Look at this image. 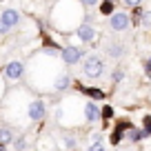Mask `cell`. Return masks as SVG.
I'll list each match as a JSON object with an SVG mask.
<instances>
[{
  "label": "cell",
  "mask_w": 151,
  "mask_h": 151,
  "mask_svg": "<svg viewBox=\"0 0 151 151\" xmlns=\"http://www.w3.org/2000/svg\"><path fill=\"white\" fill-rule=\"evenodd\" d=\"M82 71H85V76H89V78H100L102 76V71H104V62H102V58H98V56H89V58H85V65H82Z\"/></svg>",
  "instance_id": "cell-1"
},
{
  "label": "cell",
  "mask_w": 151,
  "mask_h": 151,
  "mask_svg": "<svg viewBox=\"0 0 151 151\" xmlns=\"http://www.w3.org/2000/svg\"><path fill=\"white\" fill-rule=\"evenodd\" d=\"M109 24H111L113 31H124V29L131 24V18H129V14H124V11H113V14L109 16Z\"/></svg>",
  "instance_id": "cell-2"
},
{
  "label": "cell",
  "mask_w": 151,
  "mask_h": 151,
  "mask_svg": "<svg viewBox=\"0 0 151 151\" xmlns=\"http://www.w3.org/2000/svg\"><path fill=\"white\" fill-rule=\"evenodd\" d=\"M22 73H24V65L20 60H11V62H7V67H5V76L9 78V80H20L22 78Z\"/></svg>",
  "instance_id": "cell-3"
},
{
  "label": "cell",
  "mask_w": 151,
  "mask_h": 151,
  "mask_svg": "<svg viewBox=\"0 0 151 151\" xmlns=\"http://www.w3.org/2000/svg\"><path fill=\"white\" fill-rule=\"evenodd\" d=\"M82 56H85V51L78 49V47H67V49H62V53H60V58L67 62V65H76V62H80Z\"/></svg>",
  "instance_id": "cell-4"
},
{
  "label": "cell",
  "mask_w": 151,
  "mask_h": 151,
  "mask_svg": "<svg viewBox=\"0 0 151 151\" xmlns=\"http://www.w3.org/2000/svg\"><path fill=\"white\" fill-rule=\"evenodd\" d=\"M0 22L5 24V27L14 29L16 24L20 22V11H16V9H5L2 14H0Z\"/></svg>",
  "instance_id": "cell-5"
},
{
  "label": "cell",
  "mask_w": 151,
  "mask_h": 151,
  "mask_svg": "<svg viewBox=\"0 0 151 151\" xmlns=\"http://www.w3.org/2000/svg\"><path fill=\"white\" fill-rule=\"evenodd\" d=\"M29 118L36 120V122L45 118V102L42 100H33V102L29 104Z\"/></svg>",
  "instance_id": "cell-6"
},
{
  "label": "cell",
  "mask_w": 151,
  "mask_h": 151,
  "mask_svg": "<svg viewBox=\"0 0 151 151\" xmlns=\"http://www.w3.org/2000/svg\"><path fill=\"white\" fill-rule=\"evenodd\" d=\"M85 118H87V122H98L100 120V109H98V104H96L93 100H89V102L85 104Z\"/></svg>",
  "instance_id": "cell-7"
},
{
  "label": "cell",
  "mask_w": 151,
  "mask_h": 151,
  "mask_svg": "<svg viewBox=\"0 0 151 151\" xmlns=\"http://www.w3.org/2000/svg\"><path fill=\"white\" fill-rule=\"evenodd\" d=\"M78 38H80L82 42H91V40H93L96 38V29L91 27V24H80V27H78Z\"/></svg>",
  "instance_id": "cell-8"
},
{
  "label": "cell",
  "mask_w": 151,
  "mask_h": 151,
  "mask_svg": "<svg viewBox=\"0 0 151 151\" xmlns=\"http://www.w3.org/2000/svg\"><path fill=\"white\" fill-rule=\"evenodd\" d=\"M73 87L80 91V93H87L89 98H93V100H104V91H102V89H93V87H82V85H78V82H76Z\"/></svg>",
  "instance_id": "cell-9"
},
{
  "label": "cell",
  "mask_w": 151,
  "mask_h": 151,
  "mask_svg": "<svg viewBox=\"0 0 151 151\" xmlns=\"http://www.w3.org/2000/svg\"><path fill=\"white\" fill-rule=\"evenodd\" d=\"M71 76L69 73H62V76H58V80H56V91H65V89H69L71 87Z\"/></svg>",
  "instance_id": "cell-10"
},
{
  "label": "cell",
  "mask_w": 151,
  "mask_h": 151,
  "mask_svg": "<svg viewBox=\"0 0 151 151\" xmlns=\"http://www.w3.org/2000/svg\"><path fill=\"white\" fill-rule=\"evenodd\" d=\"M107 53H109L111 58H120V56L124 53V45H120V42H111V45L107 47Z\"/></svg>",
  "instance_id": "cell-11"
},
{
  "label": "cell",
  "mask_w": 151,
  "mask_h": 151,
  "mask_svg": "<svg viewBox=\"0 0 151 151\" xmlns=\"http://www.w3.org/2000/svg\"><path fill=\"white\" fill-rule=\"evenodd\" d=\"M9 142H14V133H11V129L2 127L0 129V147H7Z\"/></svg>",
  "instance_id": "cell-12"
},
{
  "label": "cell",
  "mask_w": 151,
  "mask_h": 151,
  "mask_svg": "<svg viewBox=\"0 0 151 151\" xmlns=\"http://www.w3.org/2000/svg\"><path fill=\"white\" fill-rule=\"evenodd\" d=\"M122 140H124V129H120L118 124H116V129H113V133H111V145H120Z\"/></svg>",
  "instance_id": "cell-13"
},
{
  "label": "cell",
  "mask_w": 151,
  "mask_h": 151,
  "mask_svg": "<svg viewBox=\"0 0 151 151\" xmlns=\"http://www.w3.org/2000/svg\"><path fill=\"white\" fill-rule=\"evenodd\" d=\"M142 138H145V133H142L140 129H129V140L131 142H140Z\"/></svg>",
  "instance_id": "cell-14"
},
{
  "label": "cell",
  "mask_w": 151,
  "mask_h": 151,
  "mask_svg": "<svg viewBox=\"0 0 151 151\" xmlns=\"http://www.w3.org/2000/svg\"><path fill=\"white\" fill-rule=\"evenodd\" d=\"M100 11H102L104 16H111L113 14V2H111V0H104L102 7H100Z\"/></svg>",
  "instance_id": "cell-15"
},
{
  "label": "cell",
  "mask_w": 151,
  "mask_h": 151,
  "mask_svg": "<svg viewBox=\"0 0 151 151\" xmlns=\"http://www.w3.org/2000/svg\"><path fill=\"white\" fill-rule=\"evenodd\" d=\"M111 116H113V109H111V107H109V104H104V107H102V109H100V118H104V120H109V118H111Z\"/></svg>",
  "instance_id": "cell-16"
},
{
  "label": "cell",
  "mask_w": 151,
  "mask_h": 151,
  "mask_svg": "<svg viewBox=\"0 0 151 151\" xmlns=\"http://www.w3.org/2000/svg\"><path fill=\"white\" fill-rule=\"evenodd\" d=\"M142 133H145V136H151V118L149 116L142 120Z\"/></svg>",
  "instance_id": "cell-17"
},
{
  "label": "cell",
  "mask_w": 151,
  "mask_h": 151,
  "mask_svg": "<svg viewBox=\"0 0 151 151\" xmlns=\"http://www.w3.org/2000/svg\"><path fill=\"white\" fill-rule=\"evenodd\" d=\"M140 22L145 24L147 29H151V11H145V14H142V18H140Z\"/></svg>",
  "instance_id": "cell-18"
},
{
  "label": "cell",
  "mask_w": 151,
  "mask_h": 151,
  "mask_svg": "<svg viewBox=\"0 0 151 151\" xmlns=\"http://www.w3.org/2000/svg\"><path fill=\"white\" fill-rule=\"evenodd\" d=\"M122 78H124V71L122 69H116V71H113V82H120Z\"/></svg>",
  "instance_id": "cell-19"
},
{
  "label": "cell",
  "mask_w": 151,
  "mask_h": 151,
  "mask_svg": "<svg viewBox=\"0 0 151 151\" xmlns=\"http://www.w3.org/2000/svg\"><path fill=\"white\" fill-rule=\"evenodd\" d=\"M87 151H104V145H102V142H93Z\"/></svg>",
  "instance_id": "cell-20"
},
{
  "label": "cell",
  "mask_w": 151,
  "mask_h": 151,
  "mask_svg": "<svg viewBox=\"0 0 151 151\" xmlns=\"http://www.w3.org/2000/svg\"><path fill=\"white\" fill-rule=\"evenodd\" d=\"M65 147H67V149H73V147H76V138H65Z\"/></svg>",
  "instance_id": "cell-21"
},
{
  "label": "cell",
  "mask_w": 151,
  "mask_h": 151,
  "mask_svg": "<svg viewBox=\"0 0 151 151\" xmlns=\"http://www.w3.org/2000/svg\"><path fill=\"white\" fill-rule=\"evenodd\" d=\"M122 2H124L127 7H133V9H136V7H140V2H142V0H122Z\"/></svg>",
  "instance_id": "cell-22"
},
{
  "label": "cell",
  "mask_w": 151,
  "mask_h": 151,
  "mask_svg": "<svg viewBox=\"0 0 151 151\" xmlns=\"http://www.w3.org/2000/svg\"><path fill=\"white\" fill-rule=\"evenodd\" d=\"M16 149H24V138H18V140H16Z\"/></svg>",
  "instance_id": "cell-23"
},
{
  "label": "cell",
  "mask_w": 151,
  "mask_h": 151,
  "mask_svg": "<svg viewBox=\"0 0 151 151\" xmlns=\"http://www.w3.org/2000/svg\"><path fill=\"white\" fill-rule=\"evenodd\" d=\"M9 31H11V29H9V27H5V24L0 22V36H5V33H9Z\"/></svg>",
  "instance_id": "cell-24"
},
{
  "label": "cell",
  "mask_w": 151,
  "mask_h": 151,
  "mask_svg": "<svg viewBox=\"0 0 151 151\" xmlns=\"http://www.w3.org/2000/svg\"><path fill=\"white\" fill-rule=\"evenodd\" d=\"M96 2H98V0H82V5H85V7H93Z\"/></svg>",
  "instance_id": "cell-25"
}]
</instances>
